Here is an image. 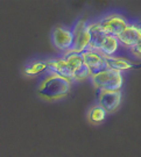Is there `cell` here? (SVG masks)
I'll return each instance as SVG.
<instances>
[{
	"mask_svg": "<svg viewBox=\"0 0 141 157\" xmlns=\"http://www.w3.org/2000/svg\"><path fill=\"white\" fill-rule=\"evenodd\" d=\"M53 43L60 50H71L72 48V32L62 26H58L53 32Z\"/></svg>",
	"mask_w": 141,
	"mask_h": 157,
	"instance_id": "obj_8",
	"label": "cell"
},
{
	"mask_svg": "<svg viewBox=\"0 0 141 157\" xmlns=\"http://www.w3.org/2000/svg\"><path fill=\"white\" fill-rule=\"evenodd\" d=\"M105 117H106V111L99 105L93 106L89 112V120L93 124H99V122L104 121Z\"/></svg>",
	"mask_w": 141,
	"mask_h": 157,
	"instance_id": "obj_12",
	"label": "cell"
},
{
	"mask_svg": "<svg viewBox=\"0 0 141 157\" xmlns=\"http://www.w3.org/2000/svg\"><path fill=\"white\" fill-rule=\"evenodd\" d=\"M90 76H91L90 70L86 69L85 67H83L73 73L72 80H76V82H78V80H84V79H86V78H90Z\"/></svg>",
	"mask_w": 141,
	"mask_h": 157,
	"instance_id": "obj_13",
	"label": "cell"
},
{
	"mask_svg": "<svg viewBox=\"0 0 141 157\" xmlns=\"http://www.w3.org/2000/svg\"><path fill=\"white\" fill-rule=\"evenodd\" d=\"M72 32V48L71 50L65 52L82 54L89 49V32H88V22L85 20H79L75 25Z\"/></svg>",
	"mask_w": 141,
	"mask_h": 157,
	"instance_id": "obj_3",
	"label": "cell"
},
{
	"mask_svg": "<svg viewBox=\"0 0 141 157\" xmlns=\"http://www.w3.org/2000/svg\"><path fill=\"white\" fill-rule=\"evenodd\" d=\"M103 30L110 35V36H114L118 37L121 34V32L124 30L127 26L128 22L126 20V17H124L120 14H110L106 15L105 17H103L100 21H98Z\"/></svg>",
	"mask_w": 141,
	"mask_h": 157,
	"instance_id": "obj_4",
	"label": "cell"
},
{
	"mask_svg": "<svg viewBox=\"0 0 141 157\" xmlns=\"http://www.w3.org/2000/svg\"><path fill=\"white\" fill-rule=\"evenodd\" d=\"M121 102L120 91H98V105L104 108L106 113L113 112L119 107Z\"/></svg>",
	"mask_w": 141,
	"mask_h": 157,
	"instance_id": "obj_6",
	"label": "cell"
},
{
	"mask_svg": "<svg viewBox=\"0 0 141 157\" xmlns=\"http://www.w3.org/2000/svg\"><path fill=\"white\" fill-rule=\"evenodd\" d=\"M131 52L134 55L135 57H138V58H141V40L136 43L133 48H131L130 49Z\"/></svg>",
	"mask_w": 141,
	"mask_h": 157,
	"instance_id": "obj_15",
	"label": "cell"
},
{
	"mask_svg": "<svg viewBox=\"0 0 141 157\" xmlns=\"http://www.w3.org/2000/svg\"><path fill=\"white\" fill-rule=\"evenodd\" d=\"M71 82L56 73L50 72L45 76L39 86V93L47 100H57L68 94Z\"/></svg>",
	"mask_w": 141,
	"mask_h": 157,
	"instance_id": "obj_1",
	"label": "cell"
},
{
	"mask_svg": "<svg viewBox=\"0 0 141 157\" xmlns=\"http://www.w3.org/2000/svg\"><path fill=\"white\" fill-rule=\"evenodd\" d=\"M119 44H123L126 48H133L141 40V27L134 23H128V26L121 32L118 37Z\"/></svg>",
	"mask_w": 141,
	"mask_h": 157,
	"instance_id": "obj_9",
	"label": "cell"
},
{
	"mask_svg": "<svg viewBox=\"0 0 141 157\" xmlns=\"http://www.w3.org/2000/svg\"><path fill=\"white\" fill-rule=\"evenodd\" d=\"M45 69H47V64L45 62H37L34 63L32 67H29L26 69V73L28 75H35V73H39L41 71H43Z\"/></svg>",
	"mask_w": 141,
	"mask_h": 157,
	"instance_id": "obj_14",
	"label": "cell"
},
{
	"mask_svg": "<svg viewBox=\"0 0 141 157\" xmlns=\"http://www.w3.org/2000/svg\"><path fill=\"white\" fill-rule=\"evenodd\" d=\"M92 85L98 91H120L123 86V75L119 71L104 69L102 71L92 73L90 76Z\"/></svg>",
	"mask_w": 141,
	"mask_h": 157,
	"instance_id": "obj_2",
	"label": "cell"
},
{
	"mask_svg": "<svg viewBox=\"0 0 141 157\" xmlns=\"http://www.w3.org/2000/svg\"><path fill=\"white\" fill-rule=\"evenodd\" d=\"M118 48H119V42L118 40H117V37L107 35L106 40L104 41V43H103L99 52L102 54L103 56H113L117 52Z\"/></svg>",
	"mask_w": 141,
	"mask_h": 157,
	"instance_id": "obj_11",
	"label": "cell"
},
{
	"mask_svg": "<svg viewBox=\"0 0 141 157\" xmlns=\"http://www.w3.org/2000/svg\"><path fill=\"white\" fill-rule=\"evenodd\" d=\"M88 32H89V49L99 52L104 41L107 37V34L103 30L98 21L88 23Z\"/></svg>",
	"mask_w": 141,
	"mask_h": 157,
	"instance_id": "obj_7",
	"label": "cell"
},
{
	"mask_svg": "<svg viewBox=\"0 0 141 157\" xmlns=\"http://www.w3.org/2000/svg\"><path fill=\"white\" fill-rule=\"evenodd\" d=\"M105 62H106L107 69H111V70H114V71H119V72H121L124 70H128L133 65L128 59L114 56H105Z\"/></svg>",
	"mask_w": 141,
	"mask_h": 157,
	"instance_id": "obj_10",
	"label": "cell"
},
{
	"mask_svg": "<svg viewBox=\"0 0 141 157\" xmlns=\"http://www.w3.org/2000/svg\"><path fill=\"white\" fill-rule=\"evenodd\" d=\"M79 55H80V58L83 61V65L90 70L91 75L99 72V71L107 67L106 62H105V56H103L100 52L88 49Z\"/></svg>",
	"mask_w": 141,
	"mask_h": 157,
	"instance_id": "obj_5",
	"label": "cell"
}]
</instances>
